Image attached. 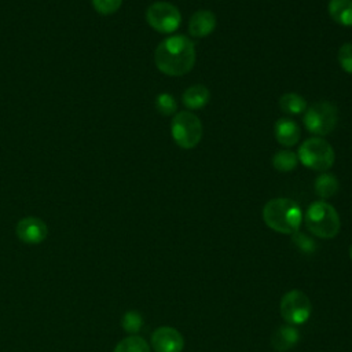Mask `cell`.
<instances>
[{"instance_id": "cell-1", "label": "cell", "mask_w": 352, "mask_h": 352, "mask_svg": "<svg viewBox=\"0 0 352 352\" xmlns=\"http://www.w3.org/2000/svg\"><path fill=\"white\" fill-rule=\"evenodd\" d=\"M154 62L157 69L166 76H184L195 65L194 44L183 34L166 37L157 45Z\"/></svg>"}, {"instance_id": "cell-2", "label": "cell", "mask_w": 352, "mask_h": 352, "mask_svg": "<svg viewBox=\"0 0 352 352\" xmlns=\"http://www.w3.org/2000/svg\"><path fill=\"white\" fill-rule=\"evenodd\" d=\"M263 220L275 232L293 234L301 226L302 212L293 199L272 198L263 208Z\"/></svg>"}, {"instance_id": "cell-3", "label": "cell", "mask_w": 352, "mask_h": 352, "mask_svg": "<svg viewBox=\"0 0 352 352\" xmlns=\"http://www.w3.org/2000/svg\"><path fill=\"white\" fill-rule=\"evenodd\" d=\"M304 223L308 231L323 239L334 238L341 227L338 212L326 201L312 202L304 214Z\"/></svg>"}, {"instance_id": "cell-4", "label": "cell", "mask_w": 352, "mask_h": 352, "mask_svg": "<svg viewBox=\"0 0 352 352\" xmlns=\"http://www.w3.org/2000/svg\"><path fill=\"white\" fill-rule=\"evenodd\" d=\"M297 157L304 166L318 172L329 170L336 160L330 143L319 136L304 140L297 151Z\"/></svg>"}, {"instance_id": "cell-5", "label": "cell", "mask_w": 352, "mask_h": 352, "mask_svg": "<svg viewBox=\"0 0 352 352\" xmlns=\"http://www.w3.org/2000/svg\"><path fill=\"white\" fill-rule=\"evenodd\" d=\"M170 133L180 148L190 150L201 142L204 126L201 120L191 111H179L172 117Z\"/></svg>"}, {"instance_id": "cell-6", "label": "cell", "mask_w": 352, "mask_h": 352, "mask_svg": "<svg viewBox=\"0 0 352 352\" xmlns=\"http://www.w3.org/2000/svg\"><path fill=\"white\" fill-rule=\"evenodd\" d=\"M302 122L305 129L315 136H326L337 125V107L327 100L316 102L307 107Z\"/></svg>"}, {"instance_id": "cell-7", "label": "cell", "mask_w": 352, "mask_h": 352, "mask_svg": "<svg viewBox=\"0 0 352 352\" xmlns=\"http://www.w3.org/2000/svg\"><path fill=\"white\" fill-rule=\"evenodd\" d=\"M279 312L287 324H302L312 314V304L308 296L301 290H290L282 297Z\"/></svg>"}, {"instance_id": "cell-8", "label": "cell", "mask_w": 352, "mask_h": 352, "mask_svg": "<svg viewBox=\"0 0 352 352\" xmlns=\"http://www.w3.org/2000/svg\"><path fill=\"white\" fill-rule=\"evenodd\" d=\"M147 23L158 33H173L182 22L180 11L176 6L168 1H155L146 11Z\"/></svg>"}, {"instance_id": "cell-9", "label": "cell", "mask_w": 352, "mask_h": 352, "mask_svg": "<svg viewBox=\"0 0 352 352\" xmlns=\"http://www.w3.org/2000/svg\"><path fill=\"white\" fill-rule=\"evenodd\" d=\"M151 346L155 352H182L184 338L175 327L162 326L153 331Z\"/></svg>"}, {"instance_id": "cell-10", "label": "cell", "mask_w": 352, "mask_h": 352, "mask_svg": "<svg viewBox=\"0 0 352 352\" xmlns=\"http://www.w3.org/2000/svg\"><path fill=\"white\" fill-rule=\"evenodd\" d=\"M47 234L45 223L37 217H23L16 224L18 238L28 245L41 243L47 238Z\"/></svg>"}, {"instance_id": "cell-11", "label": "cell", "mask_w": 352, "mask_h": 352, "mask_svg": "<svg viewBox=\"0 0 352 352\" xmlns=\"http://www.w3.org/2000/svg\"><path fill=\"white\" fill-rule=\"evenodd\" d=\"M216 29V15L209 10L195 11L188 21V33L201 38L209 36Z\"/></svg>"}, {"instance_id": "cell-12", "label": "cell", "mask_w": 352, "mask_h": 352, "mask_svg": "<svg viewBox=\"0 0 352 352\" xmlns=\"http://www.w3.org/2000/svg\"><path fill=\"white\" fill-rule=\"evenodd\" d=\"M274 135L279 144L285 147H293L294 144L298 143L301 138V129L298 124L292 118L282 117L276 120L274 125Z\"/></svg>"}, {"instance_id": "cell-13", "label": "cell", "mask_w": 352, "mask_h": 352, "mask_svg": "<svg viewBox=\"0 0 352 352\" xmlns=\"http://www.w3.org/2000/svg\"><path fill=\"white\" fill-rule=\"evenodd\" d=\"M300 340L298 330L292 324L278 327L271 336V345L278 352H287L297 345Z\"/></svg>"}, {"instance_id": "cell-14", "label": "cell", "mask_w": 352, "mask_h": 352, "mask_svg": "<svg viewBox=\"0 0 352 352\" xmlns=\"http://www.w3.org/2000/svg\"><path fill=\"white\" fill-rule=\"evenodd\" d=\"M209 99H210V92L202 84H194L188 87L182 95V102L184 107H187L188 110L204 109L208 104Z\"/></svg>"}, {"instance_id": "cell-15", "label": "cell", "mask_w": 352, "mask_h": 352, "mask_svg": "<svg viewBox=\"0 0 352 352\" xmlns=\"http://www.w3.org/2000/svg\"><path fill=\"white\" fill-rule=\"evenodd\" d=\"M327 10L336 23L352 28V0H330Z\"/></svg>"}, {"instance_id": "cell-16", "label": "cell", "mask_w": 352, "mask_h": 352, "mask_svg": "<svg viewBox=\"0 0 352 352\" xmlns=\"http://www.w3.org/2000/svg\"><path fill=\"white\" fill-rule=\"evenodd\" d=\"M338 188H340V184H338L337 177L327 172L320 173L315 179V183H314V190H315L316 195L319 198H322L323 201L334 197L338 192Z\"/></svg>"}, {"instance_id": "cell-17", "label": "cell", "mask_w": 352, "mask_h": 352, "mask_svg": "<svg viewBox=\"0 0 352 352\" xmlns=\"http://www.w3.org/2000/svg\"><path fill=\"white\" fill-rule=\"evenodd\" d=\"M279 109L285 114L300 116L307 110V100L296 92H287L279 98Z\"/></svg>"}, {"instance_id": "cell-18", "label": "cell", "mask_w": 352, "mask_h": 352, "mask_svg": "<svg viewBox=\"0 0 352 352\" xmlns=\"http://www.w3.org/2000/svg\"><path fill=\"white\" fill-rule=\"evenodd\" d=\"M297 164H298L297 154L289 148L279 150L272 157V166L278 172H292L297 168Z\"/></svg>"}, {"instance_id": "cell-19", "label": "cell", "mask_w": 352, "mask_h": 352, "mask_svg": "<svg viewBox=\"0 0 352 352\" xmlns=\"http://www.w3.org/2000/svg\"><path fill=\"white\" fill-rule=\"evenodd\" d=\"M114 352H150V346L144 338L139 336H129L116 345Z\"/></svg>"}, {"instance_id": "cell-20", "label": "cell", "mask_w": 352, "mask_h": 352, "mask_svg": "<svg viewBox=\"0 0 352 352\" xmlns=\"http://www.w3.org/2000/svg\"><path fill=\"white\" fill-rule=\"evenodd\" d=\"M155 109L161 116L169 117V116H175L176 110H177V103L176 99L168 94V92H162L155 98Z\"/></svg>"}, {"instance_id": "cell-21", "label": "cell", "mask_w": 352, "mask_h": 352, "mask_svg": "<svg viewBox=\"0 0 352 352\" xmlns=\"http://www.w3.org/2000/svg\"><path fill=\"white\" fill-rule=\"evenodd\" d=\"M121 326L126 333L135 334L138 333L142 326H143V318L139 312L136 311H128L124 314L122 319H121Z\"/></svg>"}, {"instance_id": "cell-22", "label": "cell", "mask_w": 352, "mask_h": 352, "mask_svg": "<svg viewBox=\"0 0 352 352\" xmlns=\"http://www.w3.org/2000/svg\"><path fill=\"white\" fill-rule=\"evenodd\" d=\"M337 59L342 70L348 74H352V43H345L340 47Z\"/></svg>"}, {"instance_id": "cell-23", "label": "cell", "mask_w": 352, "mask_h": 352, "mask_svg": "<svg viewBox=\"0 0 352 352\" xmlns=\"http://www.w3.org/2000/svg\"><path fill=\"white\" fill-rule=\"evenodd\" d=\"M122 0H92L94 8L103 15H109L116 12L121 7Z\"/></svg>"}, {"instance_id": "cell-24", "label": "cell", "mask_w": 352, "mask_h": 352, "mask_svg": "<svg viewBox=\"0 0 352 352\" xmlns=\"http://www.w3.org/2000/svg\"><path fill=\"white\" fill-rule=\"evenodd\" d=\"M292 238H293V242L305 253H309L315 249V243L311 238H308V235L300 232V231H296L292 234Z\"/></svg>"}, {"instance_id": "cell-25", "label": "cell", "mask_w": 352, "mask_h": 352, "mask_svg": "<svg viewBox=\"0 0 352 352\" xmlns=\"http://www.w3.org/2000/svg\"><path fill=\"white\" fill-rule=\"evenodd\" d=\"M349 257H351V260H352V245H351V248H349Z\"/></svg>"}]
</instances>
